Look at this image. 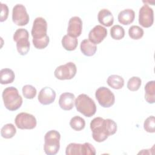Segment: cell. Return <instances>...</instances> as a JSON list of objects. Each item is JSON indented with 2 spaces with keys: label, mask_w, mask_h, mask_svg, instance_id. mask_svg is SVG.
Masks as SVG:
<instances>
[{
  "label": "cell",
  "mask_w": 155,
  "mask_h": 155,
  "mask_svg": "<svg viewBox=\"0 0 155 155\" xmlns=\"http://www.w3.org/2000/svg\"><path fill=\"white\" fill-rule=\"evenodd\" d=\"M90 128L92 131V137L97 142L105 140L109 136L116 133L117 124L112 119H104L101 117L94 118L90 122Z\"/></svg>",
  "instance_id": "6da1fadb"
},
{
  "label": "cell",
  "mask_w": 155,
  "mask_h": 155,
  "mask_svg": "<svg viewBox=\"0 0 155 155\" xmlns=\"http://www.w3.org/2000/svg\"><path fill=\"white\" fill-rule=\"evenodd\" d=\"M2 96L5 107L10 111H15L22 105V98L18 89L14 87L5 88L2 91Z\"/></svg>",
  "instance_id": "7a4b0ae2"
},
{
  "label": "cell",
  "mask_w": 155,
  "mask_h": 155,
  "mask_svg": "<svg viewBox=\"0 0 155 155\" xmlns=\"http://www.w3.org/2000/svg\"><path fill=\"white\" fill-rule=\"evenodd\" d=\"M78 111L86 117H91L96 111V105L94 101L85 94H79L74 101Z\"/></svg>",
  "instance_id": "3957f363"
},
{
  "label": "cell",
  "mask_w": 155,
  "mask_h": 155,
  "mask_svg": "<svg viewBox=\"0 0 155 155\" xmlns=\"http://www.w3.org/2000/svg\"><path fill=\"white\" fill-rule=\"evenodd\" d=\"M60 133L54 130L48 131L44 136V150L48 155H54L58 153L60 148Z\"/></svg>",
  "instance_id": "277c9868"
},
{
  "label": "cell",
  "mask_w": 155,
  "mask_h": 155,
  "mask_svg": "<svg viewBox=\"0 0 155 155\" xmlns=\"http://www.w3.org/2000/svg\"><path fill=\"white\" fill-rule=\"evenodd\" d=\"M28 38V32L25 28L17 29L13 35V40L16 42V48L21 55L27 54L30 50Z\"/></svg>",
  "instance_id": "5b68a950"
},
{
  "label": "cell",
  "mask_w": 155,
  "mask_h": 155,
  "mask_svg": "<svg viewBox=\"0 0 155 155\" xmlns=\"http://www.w3.org/2000/svg\"><path fill=\"white\" fill-rule=\"evenodd\" d=\"M96 98L99 105L104 108L111 107L115 101V97L112 91L105 87H101L95 93Z\"/></svg>",
  "instance_id": "8992f818"
},
{
  "label": "cell",
  "mask_w": 155,
  "mask_h": 155,
  "mask_svg": "<svg viewBox=\"0 0 155 155\" xmlns=\"http://www.w3.org/2000/svg\"><path fill=\"white\" fill-rule=\"evenodd\" d=\"M77 68L76 65L69 62L65 64L58 66L54 70V76L59 80L71 79L76 75Z\"/></svg>",
  "instance_id": "52a82bcc"
},
{
  "label": "cell",
  "mask_w": 155,
  "mask_h": 155,
  "mask_svg": "<svg viewBox=\"0 0 155 155\" xmlns=\"http://www.w3.org/2000/svg\"><path fill=\"white\" fill-rule=\"evenodd\" d=\"M15 122L16 127L22 130L33 129L36 126V119L35 117L29 113L22 112L17 114Z\"/></svg>",
  "instance_id": "ba28073f"
},
{
  "label": "cell",
  "mask_w": 155,
  "mask_h": 155,
  "mask_svg": "<svg viewBox=\"0 0 155 155\" xmlns=\"http://www.w3.org/2000/svg\"><path fill=\"white\" fill-rule=\"evenodd\" d=\"M12 20L17 25L24 26L29 22L28 15L25 6L21 4H16L12 10Z\"/></svg>",
  "instance_id": "9c48e42d"
},
{
  "label": "cell",
  "mask_w": 155,
  "mask_h": 155,
  "mask_svg": "<svg viewBox=\"0 0 155 155\" xmlns=\"http://www.w3.org/2000/svg\"><path fill=\"white\" fill-rule=\"evenodd\" d=\"M154 22L153 10L148 4H144L139 12V23L143 27H151Z\"/></svg>",
  "instance_id": "30bf717a"
},
{
  "label": "cell",
  "mask_w": 155,
  "mask_h": 155,
  "mask_svg": "<svg viewBox=\"0 0 155 155\" xmlns=\"http://www.w3.org/2000/svg\"><path fill=\"white\" fill-rule=\"evenodd\" d=\"M47 31V22L42 17L36 18L33 22L31 28L33 39H41L46 36Z\"/></svg>",
  "instance_id": "8fae6325"
},
{
  "label": "cell",
  "mask_w": 155,
  "mask_h": 155,
  "mask_svg": "<svg viewBox=\"0 0 155 155\" xmlns=\"http://www.w3.org/2000/svg\"><path fill=\"white\" fill-rule=\"evenodd\" d=\"M107 35V30L104 27L97 25L89 32L88 39L94 44H100Z\"/></svg>",
  "instance_id": "7c38bea8"
},
{
  "label": "cell",
  "mask_w": 155,
  "mask_h": 155,
  "mask_svg": "<svg viewBox=\"0 0 155 155\" xmlns=\"http://www.w3.org/2000/svg\"><path fill=\"white\" fill-rule=\"evenodd\" d=\"M82 30V21L78 16L71 17L68 22L67 35L74 38L81 35Z\"/></svg>",
  "instance_id": "4fadbf2b"
},
{
  "label": "cell",
  "mask_w": 155,
  "mask_h": 155,
  "mask_svg": "<svg viewBox=\"0 0 155 155\" xmlns=\"http://www.w3.org/2000/svg\"><path fill=\"white\" fill-rule=\"evenodd\" d=\"M56 98V92L50 87H45L41 90L38 97L39 102L42 105H49L53 103Z\"/></svg>",
  "instance_id": "5bb4252c"
},
{
  "label": "cell",
  "mask_w": 155,
  "mask_h": 155,
  "mask_svg": "<svg viewBox=\"0 0 155 155\" xmlns=\"http://www.w3.org/2000/svg\"><path fill=\"white\" fill-rule=\"evenodd\" d=\"M75 96L71 93H62L59 99V105L64 110H70L74 107Z\"/></svg>",
  "instance_id": "9a60e30c"
},
{
  "label": "cell",
  "mask_w": 155,
  "mask_h": 155,
  "mask_svg": "<svg viewBox=\"0 0 155 155\" xmlns=\"http://www.w3.org/2000/svg\"><path fill=\"white\" fill-rule=\"evenodd\" d=\"M97 19L99 23L105 27H110L114 22L113 14L107 8H103L99 12Z\"/></svg>",
  "instance_id": "2e32d148"
},
{
  "label": "cell",
  "mask_w": 155,
  "mask_h": 155,
  "mask_svg": "<svg viewBox=\"0 0 155 155\" xmlns=\"http://www.w3.org/2000/svg\"><path fill=\"white\" fill-rule=\"evenodd\" d=\"M135 18V13L131 8L124 9L118 14V21L123 25H129L132 23Z\"/></svg>",
  "instance_id": "e0dca14e"
},
{
  "label": "cell",
  "mask_w": 155,
  "mask_h": 155,
  "mask_svg": "<svg viewBox=\"0 0 155 155\" xmlns=\"http://www.w3.org/2000/svg\"><path fill=\"white\" fill-rule=\"evenodd\" d=\"M80 48L81 52L87 56H93L97 50L96 44H93L87 39H84L81 42Z\"/></svg>",
  "instance_id": "ac0fdd59"
},
{
  "label": "cell",
  "mask_w": 155,
  "mask_h": 155,
  "mask_svg": "<svg viewBox=\"0 0 155 155\" xmlns=\"http://www.w3.org/2000/svg\"><path fill=\"white\" fill-rule=\"evenodd\" d=\"M145 99L149 104H154L155 102V81L148 82L145 86Z\"/></svg>",
  "instance_id": "d6986e66"
},
{
  "label": "cell",
  "mask_w": 155,
  "mask_h": 155,
  "mask_svg": "<svg viewBox=\"0 0 155 155\" xmlns=\"http://www.w3.org/2000/svg\"><path fill=\"white\" fill-rule=\"evenodd\" d=\"M61 43L63 47L66 50L73 51L76 48L78 41L76 38L71 37L68 35H65L63 36Z\"/></svg>",
  "instance_id": "ffe728a7"
},
{
  "label": "cell",
  "mask_w": 155,
  "mask_h": 155,
  "mask_svg": "<svg viewBox=\"0 0 155 155\" xmlns=\"http://www.w3.org/2000/svg\"><path fill=\"white\" fill-rule=\"evenodd\" d=\"M107 82L108 85L111 88L119 90L123 87L124 85V79L122 76L119 75L112 74L108 78Z\"/></svg>",
  "instance_id": "44dd1931"
},
{
  "label": "cell",
  "mask_w": 155,
  "mask_h": 155,
  "mask_svg": "<svg viewBox=\"0 0 155 155\" xmlns=\"http://www.w3.org/2000/svg\"><path fill=\"white\" fill-rule=\"evenodd\" d=\"M0 78L1 84H8L13 82L15 75L12 70L6 68L1 70Z\"/></svg>",
  "instance_id": "7402d4cb"
},
{
  "label": "cell",
  "mask_w": 155,
  "mask_h": 155,
  "mask_svg": "<svg viewBox=\"0 0 155 155\" xmlns=\"http://www.w3.org/2000/svg\"><path fill=\"white\" fill-rule=\"evenodd\" d=\"M16 133L15 127L12 124H7L4 125L1 130V134L5 139H10L13 137Z\"/></svg>",
  "instance_id": "603a6c76"
},
{
  "label": "cell",
  "mask_w": 155,
  "mask_h": 155,
  "mask_svg": "<svg viewBox=\"0 0 155 155\" xmlns=\"http://www.w3.org/2000/svg\"><path fill=\"white\" fill-rule=\"evenodd\" d=\"M70 125L73 130L76 131H81L84 128L85 122L82 117L79 116H75L71 119Z\"/></svg>",
  "instance_id": "cb8c5ba5"
},
{
  "label": "cell",
  "mask_w": 155,
  "mask_h": 155,
  "mask_svg": "<svg viewBox=\"0 0 155 155\" xmlns=\"http://www.w3.org/2000/svg\"><path fill=\"white\" fill-rule=\"evenodd\" d=\"M110 35L115 40H120L125 36L124 28L119 25H114L110 29Z\"/></svg>",
  "instance_id": "d4e9b609"
},
{
  "label": "cell",
  "mask_w": 155,
  "mask_h": 155,
  "mask_svg": "<svg viewBox=\"0 0 155 155\" xmlns=\"http://www.w3.org/2000/svg\"><path fill=\"white\" fill-rule=\"evenodd\" d=\"M66 155L82 154V144L76 143H69L65 149Z\"/></svg>",
  "instance_id": "484cf974"
},
{
  "label": "cell",
  "mask_w": 155,
  "mask_h": 155,
  "mask_svg": "<svg viewBox=\"0 0 155 155\" xmlns=\"http://www.w3.org/2000/svg\"><path fill=\"white\" fill-rule=\"evenodd\" d=\"M128 35L133 39H139L143 35V30L137 25H132L129 28Z\"/></svg>",
  "instance_id": "4316f807"
},
{
  "label": "cell",
  "mask_w": 155,
  "mask_h": 155,
  "mask_svg": "<svg viewBox=\"0 0 155 155\" xmlns=\"http://www.w3.org/2000/svg\"><path fill=\"white\" fill-rule=\"evenodd\" d=\"M142 81L137 76L131 77L127 82V88L132 91H135L139 90L141 85Z\"/></svg>",
  "instance_id": "83f0119b"
},
{
  "label": "cell",
  "mask_w": 155,
  "mask_h": 155,
  "mask_svg": "<svg viewBox=\"0 0 155 155\" xmlns=\"http://www.w3.org/2000/svg\"><path fill=\"white\" fill-rule=\"evenodd\" d=\"M22 94L26 99H31L36 95V89L31 85H25L22 89Z\"/></svg>",
  "instance_id": "f1b7e54d"
},
{
  "label": "cell",
  "mask_w": 155,
  "mask_h": 155,
  "mask_svg": "<svg viewBox=\"0 0 155 155\" xmlns=\"http://www.w3.org/2000/svg\"><path fill=\"white\" fill-rule=\"evenodd\" d=\"M33 44L34 46L38 49H44L48 45L50 42V39L48 35L45 36L44 38L41 39H32Z\"/></svg>",
  "instance_id": "f546056e"
},
{
  "label": "cell",
  "mask_w": 155,
  "mask_h": 155,
  "mask_svg": "<svg viewBox=\"0 0 155 155\" xmlns=\"http://www.w3.org/2000/svg\"><path fill=\"white\" fill-rule=\"evenodd\" d=\"M143 128L147 132L154 133L155 131L154 116H151L145 119L143 124Z\"/></svg>",
  "instance_id": "4dcf8cb0"
},
{
  "label": "cell",
  "mask_w": 155,
  "mask_h": 155,
  "mask_svg": "<svg viewBox=\"0 0 155 155\" xmlns=\"http://www.w3.org/2000/svg\"><path fill=\"white\" fill-rule=\"evenodd\" d=\"M82 154L94 155L96 154V149L91 143L85 142L84 143L82 144Z\"/></svg>",
  "instance_id": "1f68e13d"
},
{
  "label": "cell",
  "mask_w": 155,
  "mask_h": 155,
  "mask_svg": "<svg viewBox=\"0 0 155 155\" xmlns=\"http://www.w3.org/2000/svg\"><path fill=\"white\" fill-rule=\"evenodd\" d=\"M1 22H3L7 19L8 15V8L5 4L1 3Z\"/></svg>",
  "instance_id": "d6a6232c"
}]
</instances>
